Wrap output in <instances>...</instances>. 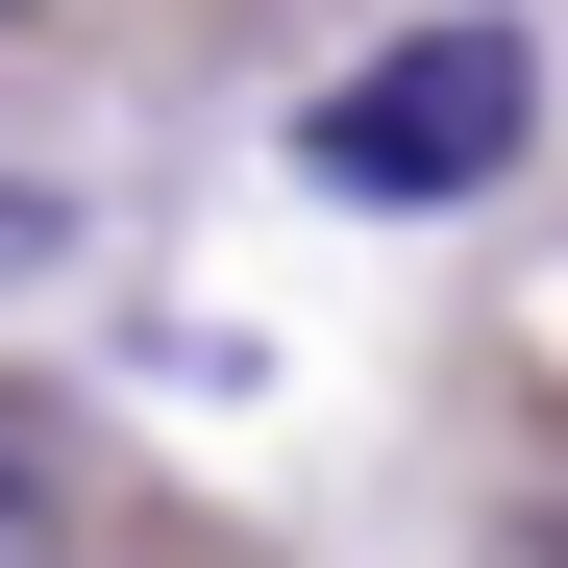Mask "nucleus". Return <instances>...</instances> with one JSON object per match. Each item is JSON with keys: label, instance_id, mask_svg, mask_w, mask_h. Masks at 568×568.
<instances>
[{"label": "nucleus", "instance_id": "obj_1", "mask_svg": "<svg viewBox=\"0 0 568 568\" xmlns=\"http://www.w3.org/2000/svg\"><path fill=\"white\" fill-rule=\"evenodd\" d=\"M519 149H544V26H396L346 100H297V199L445 223V199H495Z\"/></svg>", "mask_w": 568, "mask_h": 568}, {"label": "nucleus", "instance_id": "obj_2", "mask_svg": "<svg viewBox=\"0 0 568 568\" xmlns=\"http://www.w3.org/2000/svg\"><path fill=\"white\" fill-rule=\"evenodd\" d=\"M50 544H74V420L0 396V568H50Z\"/></svg>", "mask_w": 568, "mask_h": 568}, {"label": "nucleus", "instance_id": "obj_3", "mask_svg": "<svg viewBox=\"0 0 568 568\" xmlns=\"http://www.w3.org/2000/svg\"><path fill=\"white\" fill-rule=\"evenodd\" d=\"M74 247V199H50V173H0V272H50Z\"/></svg>", "mask_w": 568, "mask_h": 568}, {"label": "nucleus", "instance_id": "obj_4", "mask_svg": "<svg viewBox=\"0 0 568 568\" xmlns=\"http://www.w3.org/2000/svg\"><path fill=\"white\" fill-rule=\"evenodd\" d=\"M0 26H50V0H0Z\"/></svg>", "mask_w": 568, "mask_h": 568}]
</instances>
